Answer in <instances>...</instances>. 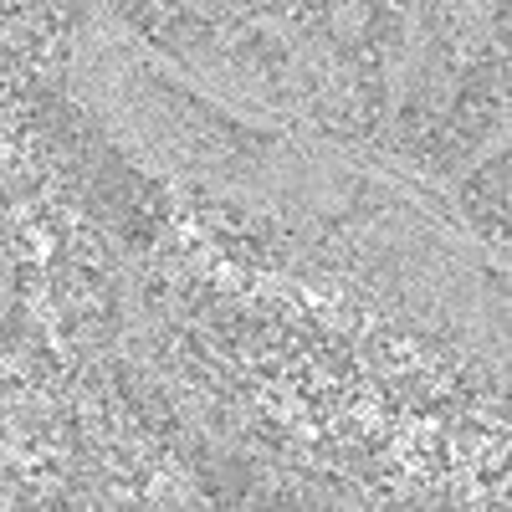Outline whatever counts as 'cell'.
Segmentation results:
<instances>
[{
  "instance_id": "1",
  "label": "cell",
  "mask_w": 512,
  "mask_h": 512,
  "mask_svg": "<svg viewBox=\"0 0 512 512\" xmlns=\"http://www.w3.org/2000/svg\"><path fill=\"white\" fill-rule=\"evenodd\" d=\"M507 169H512V159L502 154V159H492L482 175L466 185V205H507Z\"/></svg>"
},
{
  "instance_id": "2",
  "label": "cell",
  "mask_w": 512,
  "mask_h": 512,
  "mask_svg": "<svg viewBox=\"0 0 512 512\" xmlns=\"http://www.w3.org/2000/svg\"><path fill=\"white\" fill-rule=\"evenodd\" d=\"M333 6H328V0H308V6H292V26L297 31H323L333 16H328Z\"/></svg>"
}]
</instances>
